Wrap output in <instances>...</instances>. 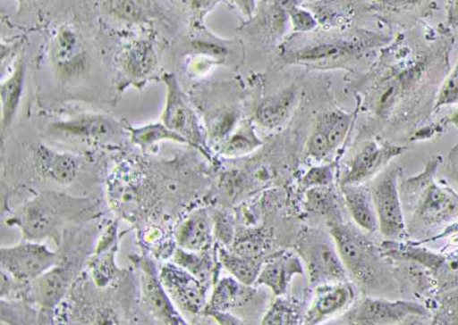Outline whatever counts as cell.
<instances>
[{
  "label": "cell",
  "mask_w": 458,
  "mask_h": 325,
  "mask_svg": "<svg viewBox=\"0 0 458 325\" xmlns=\"http://www.w3.org/2000/svg\"><path fill=\"white\" fill-rule=\"evenodd\" d=\"M26 65L21 55L13 71L1 83V134L4 139L19 111L25 86Z\"/></svg>",
  "instance_id": "22"
},
{
  "label": "cell",
  "mask_w": 458,
  "mask_h": 325,
  "mask_svg": "<svg viewBox=\"0 0 458 325\" xmlns=\"http://www.w3.org/2000/svg\"><path fill=\"white\" fill-rule=\"evenodd\" d=\"M400 177V167L388 166L373 179L370 185L378 230L386 240L398 241L407 234L399 189Z\"/></svg>",
  "instance_id": "5"
},
{
  "label": "cell",
  "mask_w": 458,
  "mask_h": 325,
  "mask_svg": "<svg viewBox=\"0 0 458 325\" xmlns=\"http://www.w3.org/2000/svg\"><path fill=\"white\" fill-rule=\"evenodd\" d=\"M381 3L387 4L390 5H404V4H411L418 0H377Z\"/></svg>",
  "instance_id": "43"
},
{
  "label": "cell",
  "mask_w": 458,
  "mask_h": 325,
  "mask_svg": "<svg viewBox=\"0 0 458 325\" xmlns=\"http://www.w3.org/2000/svg\"><path fill=\"white\" fill-rule=\"evenodd\" d=\"M115 61L123 79L143 83L158 71L160 52L156 37L149 32L130 38L121 46Z\"/></svg>",
  "instance_id": "9"
},
{
  "label": "cell",
  "mask_w": 458,
  "mask_h": 325,
  "mask_svg": "<svg viewBox=\"0 0 458 325\" xmlns=\"http://www.w3.org/2000/svg\"><path fill=\"white\" fill-rule=\"evenodd\" d=\"M179 247L193 252L209 250L214 237L213 220L206 208L191 212L175 230Z\"/></svg>",
  "instance_id": "19"
},
{
  "label": "cell",
  "mask_w": 458,
  "mask_h": 325,
  "mask_svg": "<svg viewBox=\"0 0 458 325\" xmlns=\"http://www.w3.org/2000/svg\"><path fill=\"white\" fill-rule=\"evenodd\" d=\"M131 142L142 150L165 140L187 143L180 135L170 129L162 121L150 122L139 127H127Z\"/></svg>",
  "instance_id": "28"
},
{
  "label": "cell",
  "mask_w": 458,
  "mask_h": 325,
  "mask_svg": "<svg viewBox=\"0 0 458 325\" xmlns=\"http://www.w3.org/2000/svg\"><path fill=\"white\" fill-rule=\"evenodd\" d=\"M351 121V116L340 111L323 114L307 141V154L317 161L331 154L345 139Z\"/></svg>",
  "instance_id": "15"
},
{
  "label": "cell",
  "mask_w": 458,
  "mask_h": 325,
  "mask_svg": "<svg viewBox=\"0 0 458 325\" xmlns=\"http://www.w3.org/2000/svg\"><path fill=\"white\" fill-rule=\"evenodd\" d=\"M174 262L186 269L208 286L214 267L208 251L193 252L179 247L174 254Z\"/></svg>",
  "instance_id": "30"
},
{
  "label": "cell",
  "mask_w": 458,
  "mask_h": 325,
  "mask_svg": "<svg viewBox=\"0 0 458 325\" xmlns=\"http://www.w3.org/2000/svg\"><path fill=\"white\" fill-rule=\"evenodd\" d=\"M297 251L311 286L348 280V271L330 234L305 233L299 240Z\"/></svg>",
  "instance_id": "4"
},
{
  "label": "cell",
  "mask_w": 458,
  "mask_h": 325,
  "mask_svg": "<svg viewBox=\"0 0 458 325\" xmlns=\"http://www.w3.org/2000/svg\"><path fill=\"white\" fill-rule=\"evenodd\" d=\"M135 263L140 272L142 305L148 313L165 324H186V321L166 293L154 262L140 257Z\"/></svg>",
  "instance_id": "12"
},
{
  "label": "cell",
  "mask_w": 458,
  "mask_h": 325,
  "mask_svg": "<svg viewBox=\"0 0 458 325\" xmlns=\"http://www.w3.org/2000/svg\"><path fill=\"white\" fill-rule=\"evenodd\" d=\"M18 1L21 4L22 3H27V2L32 1V0H18Z\"/></svg>",
  "instance_id": "45"
},
{
  "label": "cell",
  "mask_w": 458,
  "mask_h": 325,
  "mask_svg": "<svg viewBox=\"0 0 458 325\" xmlns=\"http://www.w3.org/2000/svg\"><path fill=\"white\" fill-rule=\"evenodd\" d=\"M52 128L68 137L94 141L111 140L127 129L101 113H81L54 122Z\"/></svg>",
  "instance_id": "16"
},
{
  "label": "cell",
  "mask_w": 458,
  "mask_h": 325,
  "mask_svg": "<svg viewBox=\"0 0 458 325\" xmlns=\"http://www.w3.org/2000/svg\"><path fill=\"white\" fill-rule=\"evenodd\" d=\"M449 18L452 21L458 22V0L451 1Z\"/></svg>",
  "instance_id": "42"
},
{
  "label": "cell",
  "mask_w": 458,
  "mask_h": 325,
  "mask_svg": "<svg viewBox=\"0 0 458 325\" xmlns=\"http://www.w3.org/2000/svg\"><path fill=\"white\" fill-rule=\"evenodd\" d=\"M249 287L233 276L220 279L214 287L204 312L211 316L216 313L228 312L229 310L244 300L246 289Z\"/></svg>",
  "instance_id": "26"
},
{
  "label": "cell",
  "mask_w": 458,
  "mask_h": 325,
  "mask_svg": "<svg viewBox=\"0 0 458 325\" xmlns=\"http://www.w3.org/2000/svg\"><path fill=\"white\" fill-rule=\"evenodd\" d=\"M450 121L453 124L458 127V110L454 113Z\"/></svg>",
  "instance_id": "44"
},
{
  "label": "cell",
  "mask_w": 458,
  "mask_h": 325,
  "mask_svg": "<svg viewBox=\"0 0 458 325\" xmlns=\"http://www.w3.org/2000/svg\"><path fill=\"white\" fill-rule=\"evenodd\" d=\"M354 290L348 280L315 287L311 305L303 317V323L320 324L344 313L352 304Z\"/></svg>",
  "instance_id": "14"
},
{
  "label": "cell",
  "mask_w": 458,
  "mask_h": 325,
  "mask_svg": "<svg viewBox=\"0 0 458 325\" xmlns=\"http://www.w3.org/2000/svg\"><path fill=\"white\" fill-rule=\"evenodd\" d=\"M404 147L369 141L365 143L354 155L350 167L342 180V186L366 183L374 179L388 163L400 155Z\"/></svg>",
  "instance_id": "13"
},
{
  "label": "cell",
  "mask_w": 458,
  "mask_h": 325,
  "mask_svg": "<svg viewBox=\"0 0 458 325\" xmlns=\"http://www.w3.org/2000/svg\"><path fill=\"white\" fill-rule=\"evenodd\" d=\"M213 220L214 236L217 238L222 244L230 246L235 238L233 221L232 216L225 212H219Z\"/></svg>",
  "instance_id": "35"
},
{
  "label": "cell",
  "mask_w": 458,
  "mask_h": 325,
  "mask_svg": "<svg viewBox=\"0 0 458 325\" xmlns=\"http://www.w3.org/2000/svg\"><path fill=\"white\" fill-rule=\"evenodd\" d=\"M271 247L268 234L263 229H254L235 235L229 248L237 254L250 258H265Z\"/></svg>",
  "instance_id": "29"
},
{
  "label": "cell",
  "mask_w": 458,
  "mask_h": 325,
  "mask_svg": "<svg viewBox=\"0 0 458 325\" xmlns=\"http://www.w3.org/2000/svg\"><path fill=\"white\" fill-rule=\"evenodd\" d=\"M333 179V171L329 166L310 169L303 177L302 187L307 190L311 188L328 186Z\"/></svg>",
  "instance_id": "37"
},
{
  "label": "cell",
  "mask_w": 458,
  "mask_h": 325,
  "mask_svg": "<svg viewBox=\"0 0 458 325\" xmlns=\"http://www.w3.org/2000/svg\"><path fill=\"white\" fill-rule=\"evenodd\" d=\"M51 64L63 80L81 78L89 64V54L84 41L77 29L65 23L57 28L49 46Z\"/></svg>",
  "instance_id": "8"
},
{
  "label": "cell",
  "mask_w": 458,
  "mask_h": 325,
  "mask_svg": "<svg viewBox=\"0 0 458 325\" xmlns=\"http://www.w3.org/2000/svg\"><path fill=\"white\" fill-rule=\"evenodd\" d=\"M100 12L124 25L148 23L155 16L151 0H95Z\"/></svg>",
  "instance_id": "23"
},
{
  "label": "cell",
  "mask_w": 458,
  "mask_h": 325,
  "mask_svg": "<svg viewBox=\"0 0 458 325\" xmlns=\"http://www.w3.org/2000/svg\"><path fill=\"white\" fill-rule=\"evenodd\" d=\"M72 272L55 264L37 279L28 282L25 296L28 301L45 310L54 309L64 297L70 285Z\"/></svg>",
  "instance_id": "18"
},
{
  "label": "cell",
  "mask_w": 458,
  "mask_h": 325,
  "mask_svg": "<svg viewBox=\"0 0 458 325\" xmlns=\"http://www.w3.org/2000/svg\"><path fill=\"white\" fill-rule=\"evenodd\" d=\"M261 144L252 128L242 127L225 144L223 153L227 156H238L248 154Z\"/></svg>",
  "instance_id": "33"
},
{
  "label": "cell",
  "mask_w": 458,
  "mask_h": 325,
  "mask_svg": "<svg viewBox=\"0 0 458 325\" xmlns=\"http://www.w3.org/2000/svg\"><path fill=\"white\" fill-rule=\"evenodd\" d=\"M328 231L345 269L356 279L372 285L391 279L389 258L358 226L335 220L328 222Z\"/></svg>",
  "instance_id": "2"
},
{
  "label": "cell",
  "mask_w": 458,
  "mask_h": 325,
  "mask_svg": "<svg viewBox=\"0 0 458 325\" xmlns=\"http://www.w3.org/2000/svg\"><path fill=\"white\" fill-rule=\"evenodd\" d=\"M328 186L316 187L307 189L306 206L313 212L328 215L336 211V198Z\"/></svg>",
  "instance_id": "34"
},
{
  "label": "cell",
  "mask_w": 458,
  "mask_h": 325,
  "mask_svg": "<svg viewBox=\"0 0 458 325\" xmlns=\"http://www.w3.org/2000/svg\"><path fill=\"white\" fill-rule=\"evenodd\" d=\"M456 102H458V61L439 91L436 107L445 106Z\"/></svg>",
  "instance_id": "36"
},
{
  "label": "cell",
  "mask_w": 458,
  "mask_h": 325,
  "mask_svg": "<svg viewBox=\"0 0 458 325\" xmlns=\"http://www.w3.org/2000/svg\"><path fill=\"white\" fill-rule=\"evenodd\" d=\"M76 200L56 193L43 194L31 200L8 221L20 228L23 238L41 241L53 235L74 210Z\"/></svg>",
  "instance_id": "3"
},
{
  "label": "cell",
  "mask_w": 458,
  "mask_h": 325,
  "mask_svg": "<svg viewBox=\"0 0 458 325\" xmlns=\"http://www.w3.org/2000/svg\"><path fill=\"white\" fill-rule=\"evenodd\" d=\"M160 280L174 305L192 314L204 311L208 285L175 262L165 264Z\"/></svg>",
  "instance_id": "10"
},
{
  "label": "cell",
  "mask_w": 458,
  "mask_h": 325,
  "mask_svg": "<svg viewBox=\"0 0 458 325\" xmlns=\"http://www.w3.org/2000/svg\"><path fill=\"white\" fill-rule=\"evenodd\" d=\"M344 201L355 224L363 231L378 230V220L371 188L362 184L342 186Z\"/></svg>",
  "instance_id": "21"
},
{
  "label": "cell",
  "mask_w": 458,
  "mask_h": 325,
  "mask_svg": "<svg viewBox=\"0 0 458 325\" xmlns=\"http://www.w3.org/2000/svg\"><path fill=\"white\" fill-rule=\"evenodd\" d=\"M440 157H433L416 176L400 180L407 234L423 235L458 219V193L437 183L434 175Z\"/></svg>",
  "instance_id": "1"
},
{
  "label": "cell",
  "mask_w": 458,
  "mask_h": 325,
  "mask_svg": "<svg viewBox=\"0 0 458 325\" xmlns=\"http://www.w3.org/2000/svg\"><path fill=\"white\" fill-rule=\"evenodd\" d=\"M117 242L116 229L111 227L102 237L91 258L90 273L98 287L106 286L117 273L115 264Z\"/></svg>",
  "instance_id": "24"
},
{
  "label": "cell",
  "mask_w": 458,
  "mask_h": 325,
  "mask_svg": "<svg viewBox=\"0 0 458 325\" xmlns=\"http://www.w3.org/2000/svg\"><path fill=\"white\" fill-rule=\"evenodd\" d=\"M161 79L165 87L161 121L183 138L187 144L199 145L201 138L199 123L180 88L175 75L165 72Z\"/></svg>",
  "instance_id": "11"
},
{
  "label": "cell",
  "mask_w": 458,
  "mask_h": 325,
  "mask_svg": "<svg viewBox=\"0 0 458 325\" xmlns=\"http://www.w3.org/2000/svg\"><path fill=\"white\" fill-rule=\"evenodd\" d=\"M35 161L38 171L44 177L61 185L72 183L80 169L77 157L44 144L37 146Z\"/></svg>",
  "instance_id": "20"
},
{
  "label": "cell",
  "mask_w": 458,
  "mask_h": 325,
  "mask_svg": "<svg viewBox=\"0 0 458 325\" xmlns=\"http://www.w3.org/2000/svg\"><path fill=\"white\" fill-rule=\"evenodd\" d=\"M218 258L229 273L246 286L256 283L265 258H250L235 254L230 248H219Z\"/></svg>",
  "instance_id": "27"
},
{
  "label": "cell",
  "mask_w": 458,
  "mask_h": 325,
  "mask_svg": "<svg viewBox=\"0 0 458 325\" xmlns=\"http://www.w3.org/2000/svg\"><path fill=\"white\" fill-rule=\"evenodd\" d=\"M295 99V90L290 88L267 97L258 107L256 121L267 129L279 127L289 117Z\"/></svg>",
  "instance_id": "25"
},
{
  "label": "cell",
  "mask_w": 458,
  "mask_h": 325,
  "mask_svg": "<svg viewBox=\"0 0 458 325\" xmlns=\"http://www.w3.org/2000/svg\"><path fill=\"white\" fill-rule=\"evenodd\" d=\"M185 4L191 7L192 10L201 12L206 9L210 0H182Z\"/></svg>",
  "instance_id": "40"
},
{
  "label": "cell",
  "mask_w": 458,
  "mask_h": 325,
  "mask_svg": "<svg viewBox=\"0 0 458 325\" xmlns=\"http://www.w3.org/2000/svg\"><path fill=\"white\" fill-rule=\"evenodd\" d=\"M288 14L291 18L295 30L308 31L316 26V21L307 11L299 8L297 5L293 7Z\"/></svg>",
  "instance_id": "38"
},
{
  "label": "cell",
  "mask_w": 458,
  "mask_h": 325,
  "mask_svg": "<svg viewBox=\"0 0 458 325\" xmlns=\"http://www.w3.org/2000/svg\"><path fill=\"white\" fill-rule=\"evenodd\" d=\"M450 175L458 184V150L452 153V156L449 157Z\"/></svg>",
  "instance_id": "39"
},
{
  "label": "cell",
  "mask_w": 458,
  "mask_h": 325,
  "mask_svg": "<svg viewBox=\"0 0 458 325\" xmlns=\"http://www.w3.org/2000/svg\"><path fill=\"white\" fill-rule=\"evenodd\" d=\"M304 271L298 254L282 250L266 256L256 283L267 287L275 296H281L287 292L293 278L302 275Z\"/></svg>",
  "instance_id": "17"
},
{
  "label": "cell",
  "mask_w": 458,
  "mask_h": 325,
  "mask_svg": "<svg viewBox=\"0 0 458 325\" xmlns=\"http://www.w3.org/2000/svg\"><path fill=\"white\" fill-rule=\"evenodd\" d=\"M246 15H251L255 7V0H233Z\"/></svg>",
  "instance_id": "41"
},
{
  "label": "cell",
  "mask_w": 458,
  "mask_h": 325,
  "mask_svg": "<svg viewBox=\"0 0 458 325\" xmlns=\"http://www.w3.org/2000/svg\"><path fill=\"white\" fill-rule=\"evenodd\" d=\"M351 46L343 43H322L296 51L292 60L304 62H327L343 58L352 53Z\"/></svg>",
  "instance_id": "31"
},
{
  "label": "cell",
  "mask_w": 458,
  "mask_h": 325,
  "mask_svg": "<svg viewBox=\"0 0 458 325\" xmlns=\"http://www.w3.org/2000/svg\"><path fill=\"white\" fill-rule=\"evenodd\" d=\"M58 254L40 241L24 239L0 248L1 270L27 284L57 264Z\"/></svg>",
  "instance_id": "7"
},
{
  "label": "cell",
  "mask_w": 458,
  "mask_h": 325,
  "mask_svg": "<svg viewBox=\"0 0 458 325\" xmlns=\"http://www.w3.org/2000/svg\"><path fill=\"white\" fill-rule=\"evenodd\" d=\"M428 310L411 300H388L365 297L342 313L337 324L389 325L397 324L411 317H426Z\"/></svg>",
  "instance_id": "6"
},
{
  "label": "cell",
  "mask_w": 458,
  "mask_h": 325,
  "mask_svg": "<svg viewBox=\"0 0 458 325\" xmlns=\"http://www.w3.org/2000/svg\"><path fill=\"white\" fill-rule=\"evenodd\" d=\"M301 322L303 323V318L298 308L281 296H277L261 321L262 324L267 325H292Z\"/></svg>",
  "instance_id": "32"
}]
</instances>
